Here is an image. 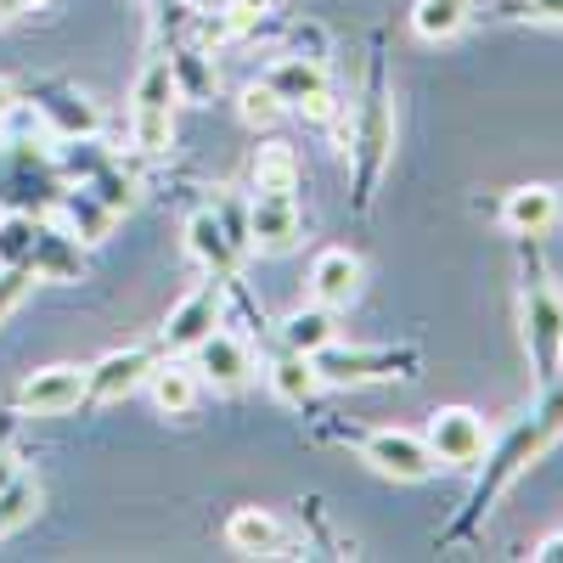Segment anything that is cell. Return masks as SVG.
Masks as SVG:
<instances>
[{
    "label": "cell",
    "instance_id": "1",
    "mask_svg": "<svg viewBox=\"0 0 563 563\" xmlns=\"http://www.w3.org/2000/svg\"><path fill=\"white\" fill-rule=\"evenodd\" d=\"M563 434V384L552 378L547 384V400L530 411V417H519V422H512V429H507V440L490 451V462H485V479L474 485V501H467V525H474V519H485V512H490V501L512 485V479H519L525 474V467L552 445Z\"/></svg>",
    "mask_w": 563,
    "mask_h": 563
},
{
    "label": "cell",
    "instance_id": "2",
    "mask_svg": "<svg viewBox=\"0 0 563 563\" xmlns=\"http://www.w3.org/2000/svg\"><path fill=\"white\" fill-rule=\"evenodd\" d=\"M389 147H395V113H389V97H384V74H372V90H366V102H361V119L350 124L355 203H361V209L378 198V180H384Z\"/></svg>",
    "mask_w": 563,
    "mask_h": 563
},
{
    "label": "cell",
    "instance_id": "3",
    "mask_svg": "<svg viewBox=\"0 0 563 563\" xmlns=\"http://www.w3.org/2000/svg\"><path fill=\"white\" fill-rule=\"evenodd\" d=\"M316 378L333 389H355V384H384V378H411L417 372V350H344L339 339L310 355Z\"/></svg>",
    "mask_w": 563,
    "mask_h": 563
},
{
    "label": "cell",
    "instance_id": "4",
    "mask_svg": "<svg viewBox=\"0 0 563 563\" xmlns=\"http://www.w3.org/2000/svg\"><path fill=\"white\" fill-rule=\"evenodd\" d=\"M525 344H530V355L541 366V378L552 384L558 366H563V299H558L547 271H536L525 282Z\"/></svg>",
    "mask_w": 563,
    "mask_h": 563
},
{
    "label": "cell",
    "instance_id": "5",
    "mask_svg": "<svg viewBox=\"0 0 563 563\" xmlns=\"http://www.w3.org/2000/svg\"><path fill=\"white\" fill-rule=\"evenodd\" d=\"M361 462L372 467V474H384L395 485H417V479H429L434 474V451L422 434H406V429H378V434H366L361 440Z\"/></svg>",
    "mask_w": 563,
    "mask_h": 563
},
{
    "label": "cell",
    "instance_id": "6",
    "mask_svg": "<svg viewBox=\"0 0 563 563\" xmlns=\"http://www.w3.org/2000/svg\"><path fill=\"white\" fill-rule=\"evenodd\" d=\"M220 316H225V276H214L209 271V282L203 288H192L175 310H169V321H164V344H169V355H192L214 327H220Z\"/></svg>",
    "mask_w": 563,
    "mask_h": 563
},
{
    "label": "cell",
    "instance_id": "7",
    "mask_svg": "<svg viewBox=\"0 0 563 563\" xmlns=\"http://www.w3.org/2000/svg\"><path fill=\"white\" fill-rule=\"evenodd\" d=\"M429 451H434V462H445V467H474L479 456H485V417L479 411H467V406H440L434 417H429Z\"/></svg>",
    "mask_w": 563,
    "mask_h": 563
},
{
    "label": "cell",
    "instance_id": "8",
    "mask_svg": "<svg viewBox=\"0 0 563 563\" xmlns=\"http://www.w3.org/2000/svg\"><path fill=\"white\" fill-rule=\"evenodd\" d=\"M85 400V366H40L18 389V411L29 417H63Z\"/></svg>",
    "mask_w": 563,
    "mask_h": 563
},
{
    "label": "cell",
    "instance_id": "9",
    "mask_svg": "<svg viewBox=\"0 0 563 563\" xmlns=\"http://www.w3.org/2000/svg\"><path fill=\"white\" fill-rule=\"evenodd\" d=\"M147 372H153V350H113V355H102L97 366H85V400L113 406V400H124L130 389L147 384Z\"/></svg>",
    "mask_w": 563,
    "mask_h": 563
},
{
    "label": "cell",
    "instance_id": "10",
    "mask_svg": "<svg viewBox=\"0 0 563 563\" xmlns=\"http://www.w3.org/2000/svg\"><path fill=\"white\" fill-rule=\"evenodd\" d=\"M355 294H361V260L350 249L316 254V265H310V299L327 305V310H344V305H355Z\"/></svg>",
    "mask_w": 563,
    "mask_h": 563
},
{
    "label": "cell",
    "instance_id": "11",
    "mask_svg": "<svg viewBox=\"0 0 563 563\" xmlns=\"http://www.w3.org/2000/svg\"><path fill=\"white\" fill-rule=\"evenodd\" d=\"M299 243V209L294 198H260L249 203V249H265V254H288Z\"/></svg>",
    "mask_w": 563,
    "mask_h": 563
},
{
    "label": "cell",
    "instance_id": "12",
    "mask_svg": "<svg viewBox=\"0 0 563 563\" xmlns=\"http://www.w3.org/2000/svg\"><path fill=\"white\" fill-rule=\"evenodd\" d=\"M198 355V378H209L214 389H243L249 384V372H254V355H249V344L243 339H231V333H214L192 350Z\"/></svg>",
    "mask_w": 563,
    "mask_h": 563
},
{
    "label": "cell",
    "instance_id": "13",
    "mask_svg": "<svg viewBox=\"0 0 563 563\" xmlns=\"http://www.w3.org/2000/svg\"><path fill=\"white\" fill-rule=\"evenodd\" d=\"M186 254H192L198 265H209L214 276L238 271V243H231V231L214 209H198L192 220H186Z\"/></svg>",
    "mask_w": 563,
    "mask_h": 563
},
{
    "label": "cell",
    "instance_id": "14",
    "mask_svg": "<svg viewBox=\"0 0 563 563\" xmlns=\"http://www.w3.org/2000/svg\"><path fill=\"white\" fill-rule=\"evenodd\" d=\"M225 547L243 558H276L282 552V519L265 507H238L225 519Z\"/></svg>",
    "mask_w": 563,
    "mask_h": 563
},
{
    "label": "cell",
    "instance_id": "15",
    "mask_svg": "<svg viewBox=\"0 0 563 563\" xmlns=\"http://www.w3.org/2000/svg\"><path fill=\"white\" fill-rule=\"evenodd\" d=\"M558 220V192L552 186H512L501 203V225L512 238H541V231Z\"/></svg>",
    "mask_w": 563,
    "mask_h": 563
},
{
    "label": "cell",
    "instance_id": "16",
    "mask_svg": "<svg viewBox=\"0 0 563 563\" xmlns=\"http://www.w3.org/2000/svg\"><path fill=\"white\" fill-rule=\"evenodd\" d=\"M147 395L164 417H186L198 406V366H186V361H153L147 372Z\"/></svg>",
    "mask_w": 563,
    "mask_h": 563
},
{
    "label": "cell",
    "instance_id": "17",
    "mask_svg": "<svg viewBox=\"0 0 563 563\" xmlns=\"http://www.w3.org/2000/svg\"><path fill=\"white\" fill-rule=\"evenodd\" d=\"M333 339H339V327H333V310H327V305H316V299L282 316V344H288L294 355H316V350H327Z\"/></svg>",
    "mask_w": 563,
    "mask_h": 563
},
{
    "label": "cell",
    "instance_id": "18",
    "mask_svg": "<svg viewBox=\"0 0 563 563\" xmlns=\"http://www.w3.org/2000/svg\"><path fill=\"white\" fill-rule=\"evenodd\" d=\"M265 85L276 90L282 102H305V97H316V90H327V63H316V57H299V52H288V57H276L271 63V74H265Z\"/></svg>",
    "mask_w": 563,
    "mask_h": 563
},
{
    "label": "cell",
    "instance_id": "19",
    "mask_svg": "<svg viewBox=\"0 0 563 563\" xmlns=\"http://www.w3.org/2000/svg\"><path fill=\"white\" fill-rule=\"evenodd\" d=\"M40 119L52 124L63 141H85L97 135V108H90L79 90H40Z\"/></svg>",
    "mask_w": 563,
    "mask_h": 563
},
{
    "label": "cell",
    "instance_id": "20",
    "mask_svg": "<svg viewBox=\"0 0 563 563\" xmlns=\"http://www.w3.org/2000/svg\"><path fill=\"white\" fill-rule=\"evenodd\" d=\"M299 153L288 147V141H271V147H260L254 158V192L260 198H294L299 192Z\"/></svg>",
    "mask_w": 563,
    "mask_h": 563
},
{
    "label": "cell",
    "instance_id": "21",
    "mask_svg": "<svg viewBox=\"0 0 563 563\" xmlns=\"http://www.w3.org/2000/svg\"><path fill=\"white\" fill-rule=\"evenodd\" d=\"M29 271L45 276V282H74V276H79V238H74V231L40 225L34 254H29Z\"/></svg>",
    "mask_w": 563,
    "mask_h": 563
},
{
    "label": "cell",
    "instance_id": "22",
    "mask_svg": "<svg viewBox=\"0 0 563 563\" xmlns=\"http://www.w3.org/2000/svg\"><path fill=\"white\" fill-rule=\"evenodd\" d=\"M175 102H180V85H175L169 57H158V63L141 68V79H135V90H130V113H164V119H175Z\"/></svg>",
    "mask_w": 563,
    "mask_h": 563
},
{
    "label": "cell",
    "instance_id": "23",
    "mask_svg": "<svg viewBox=\"0 0 563 563\" xmlns=\"http://www.w3.org/2000/svg\"><path fill=\"white\" fill-rule=\"evenodd\" d=\"M63 214H68V231L79 243H102L113 231V209L90 192V186H68V192H63Z\"/></svg>",
    "mask_w": 563,
    "mask_h": 563
},
{
    "label": "cell",
    "instance_id": "24",
    "mask_svg": "<svg viewBox=\"0 0 563 563\" xmlns=\"http://www.w3.org/2000/svg\"><path fill=\"white\" fill-rule=\"evenodd\" d=\"M271 389L288 400V406H305L316 389H321V378H316V366H310V355H276L271 361Z\"/></svg>",
    "mask_w": 563,
    "mask_h": 563
},
{
    "label": "cell",
    "instance_id": "25",
    "mask_svg": "<svg viewBox=\"0 0 563 563\" xmlns=\"http://www.w3.org/2000/svg\"><path fill=\"white\" fill-rule=\"evenodd\" d=\"M34 512H40V485L18 467V474H12L7 485H0V541H7L12 530H23V525L34 519Z\"/></svg>",
    "mask_w": 563,
    "mask_h": 563
},
{
    "label": "cell",
    "instance_id": "26",
    "mask_svg": "<svg viewBox=\"0 0 563 563\" xmlns=\"http://www.w3.org/2000/svg\"><path fill=\"white\" fill-rule=\"evenodd\" d=\"M462 23H467V7H456V0H417V12H411L417 40H456Z\"/></svg>",
    "mask_w": 563,
    "mask_h": 563
},
{
    "label": "cell",
    "instance_id": "27",
    "mask_svg": "<svg viewBox=\"0 0 563 563\" xmlns=\"http://www.w3.org/2000/svg\"><path fill=\"white\" fill-rule=\"evenodd\" d=\"M260 18H265V0H225V7H220V18L203 29V40H209V45L243 40L249 29H260Z\"/></svg>",
    "mask_w": 563,
    "mask_h": 563
},
{
    "label": "cell",
    "instance_id": "28",
    "mask_svg": "<svg viewBox=\"0 0 563 563\" xmlns=\"http://www.w3.org/2000/svg\"><path fill=\"white\" fill-rule=\"evenodd\" d=\"M34 238H40L34 214H7V220H0V265H29Z\"/></svg>",
    "mask_w": 563,
    "mask_h": 563
},
{
    "label": "cell",
    "instance_id": "29",
    "mask_svg": "<svg viewBox=\"0 0 563 563\" xmlns=\"http://www.w3.org/2000/svg\"><path fill=\"white\" fill-rule=\"evenodd\" d=\"M238 102H243V124H254V130H271L282 113H288V102H282L265 79H260V85H243Z\"/></svg>",
    "mask_w": 563,
    "mask_h": 563
},
{
    "label": "cell",
    "instance_id": "30",
    "mask_svg": "<svg viewBox=\"0 0 563 563\" xmlns=\"http://www.w3.org/2000/svg\"><path fill=\"white\" fill-rule=\"evenodd\" d=\"M130 135H135V147L141 153H169V141H175V119L164 113H130Z\"/></svg>",
    "mask_w": 563,
    "mask_h": 563
},
{
    "label": "cell",
    "instance_id": "31",
    "mask_svg": "<svg viewBox=\"0 0 563 563\" xmlns=\"http://www.w3.org/2000/svg\"><path fill=\"white\" fill-rule=\"evenodd\" d=\"M79 186H90V192H97V198H102V203H108L113 214L135 203V180H130V175H119L113 164H102L97 175H90V180H79Z\"/></svg>",
    "mask_w": 563,
    "mask_h": 563
},
{
    "label": "cell",
    "instance_id": "32",
    "mask_svg": "<svg viewBox=\"0 0 563 563\" xmlns=\"http://www.w3.org/2000/svg\"><path fill=\"white\" fill-rule=\"evenodd\" d=\"M29 265H0V321H7L18 305H23V294H29Z\"/></svg>",
    "mask_w": 563,
    "mask_h": 563
},
{
    "label": "cell",
    "instance_id": "33",
    "mask_svg": "<svg viewBox=\"0 0 563 563\" xmlns=\"http://www.w3.org/2000/svg\"><path fill=\"white\" fill-rule=\"evenodd\" d=\"M310 124H333V113H339V102H333V90H316V97H305V102H294Z\"/></svg>",
    "mask_w": 563,
    "mask_h": 563
},
{
    "label": "cell",
    "instance_id": "34",
    "mask_svg": "<svg viewBox=\"0 0 563 563\" xmlns=\"http://www.w3.org/2000/svg\"><path fill=\"white\" fill-rule=\"evenodd\" d=\"M530 558H536V563H563V530H552V536H541Z\"/></svg>",
    "mask_w": 563,
    "mask_h": 563
},
{
    "label": "cell",
    "instance_id": "35",
    "mask_svg": "<svg viewBox=\"0 0 563 563\" xmlns=\"http://www.w3.org/2000/svg\"><path fill=\"white\" fill-rule=\"evenodd\" d=\"M525 12L541 23H563V0H525Z\"/></svg>",
    "mask_w": 563,
    "mask_h": 563
},
{
    "label": "cell",
    "instance_id": "36",
    "mask_svg": "<svg viewBox=\"0 0 563 563\" xmlns=\"http://www.w3.org/2000/svg\"><path fill=\"white\" fill-rule=\"evenodd\" d=\"M12 102H18V90H12L7 79H0V119H7V113H12Z\"/></svg>",
    "mask_w": 563,
    "mask_h": 563
},
{
    "label": "cell",
    "instance_id": "37",
    "mask_svg": "<svg viewBox=\"0 0 563 563\" xmlns=\"http://www.w3.org/2000/svg\"><path fill=\"white\" fill-rule=\"evenodd\" d=\"M12 474H18V462H12V456H0V485H7Z\"/></svg>",
    "mask_w": 563,
    "mask_h": 563
},
{
    "label": "cell",
    "instance_id": "38",
    "mask_svg": "<svg viewBox=\"0 0 563 563\" xmlns=\"http://www.w3.org/2000/svg\"><path fill=\"white\" fill-rule=\"evenodd\" d=\"M456 7H474V0H456Z\"/></svg>",
    "mask_w": 563,
    "mask_h": 563
}]
</instances>
